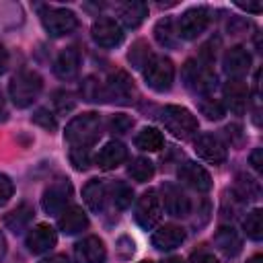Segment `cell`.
<instances>
[{"label": "cell", "mask_w": 263, "mask_h": 263, "mask_svg": "<svg viewBox=\"0 0 263 263\" xmlns=\"http://www.w3.org/2000/svg\"><path fill=\"white\" fill-rule=\"evenodd\" d=\"M195 152L199 158H203L205 162H212V164H222L228 156L226 144L214 134H201L195 140Z\"/></svg>", "instance_id": "cell-14"}, {"label": "cell", "mask_w": 263, "mask_h": 263, "mask_svg": "<svg viewBox=\"0 0 263 263\" xmlns=\"http://www.w3.org/2000/svg\"><path fill=\"white\" fill-rule=\"evenodd\" d=\"M125 160H127V148H125L121 142H115V140H113V142H107V144L99 150V154H97V158H95L97 166L103 168V171H111V168L123 164Z\"/></svg>", "instance_id": "cell-19"}, {"label": "cell", "mask_w": 263, "mask_h": 263, "mask_svg": "<svg viewBox=\"0 0 263 263\" xmlns=\"http://www.w3.org/2000/svg\"><path fill=\"white\" fill-rule=\"evenodd\" d=\"M247 263H263V257H261V255H253Z\"/></svg>", "instance_id": "cell-47"}, {"label": "cell", "mask_w": 263, "mask_h": 263, "mask_svg": "<svg viewBox=\"0 0 263 263\" xmlns=\"http://www.w3.org/2000/svg\"><path fill=\"white\" fill-rule=\"evenodd\" d=\"M134 218L136 222L144 228V230H152L160 218H162V203L158 197L156 189H148L146 193H142L136 201V210H134Z\"/></svg>", "instance_id": "cell-6"}, {"label": "cell", "mask_w": 263, "mask_h": 263, "mask_svg": "<svg viewBox=\"0 0 263 263\" xmlns=\"http://www.w3.org/2000/svg\"><path fill=\"white\" fill-rule=\"evenodd\" d=\"M103 88H105V101H113L119 105H132L136 101V86L127 76V72L123 70L111 74Z\"/></svg>", "instance_id": "cell-8"}, {"label": "cell", "mask_w": 263, "mask_h": 263, "mask_svg": "<svg viewBox=\"0 0 263 263\" xmlns=\"http://www.w3.org/2000/svg\"><path fill=\"white\" fill-rule=\"evenodd\" d=\"M132 125H134V119L127 117V115H123V113L113 115L111 121H109V127H111L113 134H125V132L132 129Z\"/></svg>", "instance_id": "cell-38"}, {"label": "cell", "mask_w": 263, "mask_h": 263, "mask_svg": "<svg viewBox=\"0 0 263 263\" xmlns=\"http://www.w3.org/2000/svg\"><path fill=\"white\" fill-rule=\"evenodd\" d=\"M6 68H8V51L0 45V74L6 72Z\"/></svg>", "instance_id": "cell-43"}, {"label": "cell", "mask_w": 263, "mask_h": 263, "mask_svg": "<svg viewBox=\"0 0 263 263\" xmlns=\"http://www.w3.org/2000/svg\"><path fill=\"white\" fill-rule=\"evenodd\" d=\"M154 53L150 51V45L146 43V41H136L134 43V47H132V51H129V62H132V66L134 68H138V70H144V66L150 62V58H152Z\"/></svg>", "instance_id": "cell-31"}, {"label": "cell", "mask_w": 263, "mask_h": 263, "mask_svg": "<svg viewBox=\"0 0 263 263\" xmlns=\"http://www.w3.org/2000/svg\"><path fill=\"white\" fill-rule=\"evenodd\" d=\"M160 121L162 125L175 136V138H181V140H189L197 134L199 129V123L195 119V115L185 109V107H179V105H166L162 109V115H160Z\"/></svg>", "instance_id": "cell-3"}, {"label": "cell", "mask_w": 263, "mask_h": 263, "mask_svg": "<svg viewBox=\"0 0 263 263\" xmlns=\"http://www.w3.org/2000/svg\"><path fill=\"white\" fill-rule=\"evenodd\" d=\"M214 245L226 257H236L242 249V238L232 226H220L214 234Z\"/></svg>", "instance_id": "cell-21"}, {"label": "cell", "mask_w": 263, "mask_h": 263, "mask_svg": "<svg viewBox=\"0 0 263 263\" xmlns=\"http://www.w3.org/2000/svg\"><path fill=\"white\" fill-rule=\"evenodd\" d=\"M90 33H92L95 43H99L101 47H115L123 41V29L111 16H99L92 23Z\"/></svg>", "instance_id": "cell-11"}, {"label": "cell", "mask_w": 263, "mask_h": 263, "mask_svg": "<svg viewBox=\"0 0 263 263\" xmlns=\"http://www.w3.org/2000/svg\"><path fill=\"white\" fill-rule=\"evenodd\" d=\"M33 220V210L27 205V203H21L16 210H12L10 214L4 216V224L6 228H10L12 232H23L27 230V226L31 224Z\"/></svg>", "instance_id": "cell-26"}, {"label": "cell", "mask_w": 263, "mask_h": 263, "mask_svg": "<svg viewBox=\"0 0 263 263\" xmlns=\"http://www.w3.org/2000/svg\"><path fill=\"white\" fill-rule=\"evenodd\" d=\"M80 92H82V99L84 101H90V103H99V101H105V88L99 84L97 78L88 76L82 86H80Z\"/></svg>", "instance_id": "cell-33"}, {"label": "cell", "mask_w": 263, "mask_h": 263, "mask_svg": "<svg viewBox=\"0 0 263 263\" xmlns=\"http://www.w3.org/2000/svg\"><path fill=\"white\" fill-rule=\"evenodd\" d=\"M41 23L45 27V31L51 35V37H62V35H68L70 31L76 29L78 25V18L72 10H66V8H45L41 10Z\"/></svg>", "instance_id": "cell-9"}, {"label": "cell", "mask_w": 263, "mask_h": 263, "mask_svg": "<svg viewBox=\"0 0 263 263\" xmlns=\"http://www.w3.org/2000/svg\"><path fill=\"white\" fill-rule=\"evenodd\" d=\"M140 263H152V261H140Z\"/></svg>", "instance_id": "cell-50"}, {"label": "cell", "mask_w": 263, "mask_h": 263, "mask_svg": "<svg viewBox=\"0 0 263 263\" xmlns=\"http://www.w3.org/2000/svg\"><path fill=\"white\" fill-rule=\"evenodd\" d=\"M33 121H35V123H39L41 127L49 129V132H53V129L58 127V121H55V117H53L49 111H45V109H37V111L33 113Z\"/></svg>", "instance_id": "cell-39"}, {"label": "cell", "mask_w": 263, "mask_h": 263, "mask_svg": "<svg viewBox=\"0 0 263 263\" xmlns=\"http://www.w3.org/2000/svg\"><path fill=\"white\" fill-rule=\"evenodd\" d=\"M55 242H58V234L49 224H37L27 234V247L35 255L49 251L51 247H55Z\"/></svg>", "instance_id": "cell-17"}, {"label": "cell", "mask_w": 263, "mask_h": 263, "mask_svg": "<svg viewBox=\"0 0 263 263\" xmlns=\"http://www.w3.org/2000/svg\"><path fill=\"white\" fill-rule=\"evenodd\" d=\"M162 144H164V138H162V134H160L158 129H154V127H144V129L136 136V146H138L140 150L156 152V150L162 148Z\"/></svg>", "instance_id": "cell-28"}, {"label": "cell", "mask_w": 263, "mask_h": 263, "mask_svg": "<svg viewBox=\"0 0 263 263\" xmlns=\"http://www.w3.org/2000/svg\"><path fill=\"white\" fill-rule=\"evenodd\" d=\"M70 162L74 164V168L84 171L90 166L92 158H90V148H70Z\"/></svg>", "instance_id": "cell-36"}, {"label": "cell", "mask_w": 263, "mask_h": 263, "mask_svg": "<svg viewBox=\"0 0 263 263\" xmlns=\"http://www.w3.org/2000/svg\"><path fill=\"white\" fill-rule=\"evenodd\" d=\"M210 25V10L205 6L189 8L181 14V18L175 23L179 39H197Z\"/></svg>", "instance_id": "cell-7"}, {"label": "cell", "mask_w": 263, "mask_h": 263, "mask_svg": "<svg viewBox=\"0 0 263 263\" xmlns=\"http://www.w3.org/2000/svg\"><path fill=\"white\" fill-rule=\"evenodd\" d=\"M185 86L191 88L197 95H210L216 86V72L212 70V64L201 60H187L181 72Z\"/></svg>", "instance_id": "cell-4"}, {"label": "cell", "mask_w": 263, "mask_h": 263, "mask_svg": "<svg viewBox=\"0 0 263 263\" xmlns=\"http://www.w3.org/2000/svg\"><path fill=\"white\" fill-rule=\"evenodd\" d=\"M261 154H263V150H261V148H255V150H253V154H251V164H253V168H255L257 173H261V171H263Z\"/></svg>", "instance_id": "cell-42"}, {"label": "cell", "mask_w": 263, "mask_h": 263, "mask_svg": "<svg viewBox=\"0 0 263 263\" xmlns=\"http://www.w3.org/2000/svg\"><path fill=\"white\" fill-rule=\"evenodd\" d=\"M144 78L146 84L156 90V92H164L171 88L173 78H175V66L168 58L164 55H152L150 62L144 66Z\"/></svg>", "instance_id": "cell-5"}, {"label": "cell", "mask_w": 263, "mask_h": 263, "mask_svg": "<svg viewBox=\"0 0 263 263\" xmlns=\"http://www.w3.org/2000/svg\"><path fill=\"white\" fill-rule=\"evenodd\" d=\"M185 240V230L177 224H164L152 232V245L158 251H173Z\"/></svg>", "instance_id": "cell-18"}, {"label": "cell", "mask_w": 263, "mask_h": 263, "mask_svg": "<svg viewBox=\"0 0 263 263\" xmlns=\"http://www.w3.org/2000/svg\"><path fill=\"white\" fill-rule=\"evenodd\" d=\"M39 263H70V261H68L66 255H51V257H47V259H43Z\"/></svg>", "instance_id": "cell-45"}, {"label": "cell", "mask_w": 263, "mask_h": 263, "mask_svg": "<svg viewBox=\"0 0 263 263\" xmlns=\"http://www.w3.org/2000/svg\"><path fill=\"white\" fill-rule=\"evenodd\" d=\"M43 88V80L37 72L33 70H18L12 78H10V84H8V92H10V99L16 107H29L41 92Z\"/></svg>", "instance_id": "cell-2"}, {"label": "cell", "mask_w": 263, "mask_h": 263, "mask_svg": "<svg viewBox=\"0 0 263 263\" xmlns=\"http://www.w3.org/2000/svg\"><path fill=\"white\" fill-rule=\"evenodd\" d=\"M234 193L240 201H253L259 197L261 189H259V183L247 175H238L236 177V185H234Z\"/></svg>", "instance_id": "cell-29"}, {"label": "cell", "mask_w": 263, "mask_h": 263, "mask_svg": "<svg viewBox=\"0 0 263 263\" xmlns=\"http://www.w3.org/2000/svg\"><path fill=\"white\" fill-rule=\"evenodd\" d=\"M53 105L58 107L60 113H68V111H72L76 107V101L68 90H58L53 95Z\"/></svg>", "instance_id": "cell-37"}, {"label": "cell", "mask_w": 263, "mask_h": 263, "mask_svg": "<svg viewBox=\"0 0 263 263\" xmlns=\"http://www.w3.org/2000/svg\"><path fill=\"white\" fill-rule=\"evenodd\" d=\"M154 37L160 45L164 47H177L179 43V35H177V27H175V21L173 18H162L156 23L154 27Z\"/></svg>", "instance_id": "cell-27"}, {"label": "cell", "mask_w": 263, "mask_h": 263, "mask_svg": "<svg viewBox=\"0 0 263 263\" xmlns=\"http://www.w3.org/2000/svg\"><path fill=\"white\" fill-rule=\"evenodd\" d=\"M12 193H14V185H12V181H10L4 173H0V205L8 203L10 197H12Z\"/></svg>", "instance_id": "cell-40"}, {"label": "cell", "mask_w": 263, "mask_h": 263, "mask_svg": "<svg viewBox=\"0 0 263 263\" xmlns=\"http://www.w3.org/2000/svg\"><path fill=\"white\" fill-rule=\"evenodd\" d=\"M58 226H60V230L66 232V234H76V232H82V230L88 226V218H86V214H84L82 208H78V205H68V208L60 214Z\"/></svg>", "instance_id": "cell-22"}, {"label": "cell", "mask_w": 263, "mask_h": 263, "mask_svg": "<svg viewBox=\"0 0 263 263\" xmlns=\"http://www.w3.org/2000/svg\"><path fill=\"white\" fill-rule=\"evenodd\" d=\"M82 197H84V203L88 205V210L92 212H101L105 208V201H107V187L101 179H90L84 189H82Z\"/></svg>", "instance_id": "cell-25"}, {"label": "cell", "mask_w": 263, "mask_h": 263, "mask_svg": "<svg viewBox=\"0 0 263 263\" xmlns=\"http://www.w3.org/2000/svg\"><path fill=\"white\" fill-rule=\"evenodd\" d=\"M242 226H245L247 236H251L253 240H261V236H263V212L253 210L251 214H247Z\"/></svg>", "instance_id": "cell-32"}, {"label": "cell", "mask_w": 263, "mask_h": 263, "mask_svg": "<svg viewBox=\"0 0 263 263\" xmlns=\"http://www.w3.org/2000/svg\"><path fill=\"white\" fill-rule=\"evenodd\" d=\"M117 14L127 29H136L148 16V6L144 2H125V4H119Z\"/></svg>", "instance_id": "cell-24"}, {"label": "cell", "mask_w": 263, "mask_h": 263, "mask_svg": "<svg viewBox=\"0 0 263 263\" xmlns=\"http://www.w3.org/2000/svg\"><path fill=\"white\" fill-rule=\"evenodd\" d=\"M160 191H162L160 203H162V208H164V212H166L168 216L183 218V216L189 214L191 201H189V197L181 191V187H177V185H173V183H164V185L160 187Z\"/></svg>", "instance_id": "cell-12"}, {"label": "cell", "mask_w": 263, "mask_h": 263, "mask_svg": "<svg viewBox=\"0 0 263 263\" xmlns=\"http://www.w3.org/2000/svg\"><path fill=\"white\" fill-rule=\"evenodd\" d=\"M199 111L208 117V119H222L226 113V107L222 101L212 99V97H203L199 99Z\"/></svg>", "instance_id": "cell-35"}, {"label": "cell", "mask_w": 263, "mask_h": 263, "mask_svg": "<svg viewBox=\"0 0 263 263\" xmlns=\"http://www.w3.org/2000/svg\"><path fill=\"white\" fill-rule=\"evenodd\" d=\"M0 115H4V99H2V92H0Z\"/></svg>", "instance_id": "cell-49"}, {"label": "cell", "mask_w": 263, "mask_h": 263, "mask_svg": "<svg viewBox=\"0 0 263 263\" xmlns=\"http://www.w3.org/2000/svg\"><path fill=\"white\" fill-rule=\"evenodd\" d=\"M162 263H183V261H181L179 257H171V259H164Z\"/></svg>", "instance_id": "cell-48"}, {"label": "cell", "mask_w": 263, "mask_h": 263, "mask_svg": "<svg viewBox=\"0 0 263 263\" xmlns=\"http://www.w3.org/2000/svg\"><path fill=\"white\" fill-rule=\"evenodd\" d=\"M177 177H179V181L183 185H187V187H191L195 191H201L203 193V191H210L212 189V177H210V173L201 164H197V162H191V160L183 162L179 166V171H177Z\"/></svg>", "instance_id": "cell-13"}, {"label": "cell", "mask_w": 263, "mask_h": 263, "mask_svg": "<svg viewBox=\"0 0 263 263\" xmlns=\"http://www.w3.org/2000/svg\"><path fill=\"white\" fill-rule=\"evenodd\" d=\"M107 257V249L99 236H84L74 247L76 263H103Z\"/></svg>", "instance_id": "cell-15"}, {"label": "cell", "mask_w": 263, "mask_h": 263, "mask_svg": "<svg viewBox=\"0 0 263 263\" xmlns=\"http://www.w3.org/2000/svg\"><path fill=\"white\" fill-rule=\"evenodd\" d=\"M111 193H113V203H115L119 210H125V208L132 203V199H134V189H132L127 183H123V181L113 183Z\"/></svg>", "instance_id": "cell-34"}, {"label": "cell", "mask_w": 263, "mask_h": 263, "mask_svg": "<svg viewBox=\"0 0 263 263\" xmlns=\"http://www.w3.org/2000/svg\"><path fill=\"white\" fill-rule=\"evenodd\" d=\"M189 263H218V259L214 257V253L201 249V251H197L189 257Z\"/></svg>", "instance_id": "cell-41"}, {"label": "cell", "mask_w": 263, "mask_h": 263, "mask_svg": "<svg viewBox=\"0 0 263 263\" xmlns=\"http://www.w3.org/2000/svg\"><path fill=\"white\" fill-rule=\"evenodd\" d=\"M78 68H80V53L76 47H68L64 49L55 62H53V72L62 78V80H70L78 74Z\"/></svg>", "instance_id": "cell-23"}, {"label": "cell", "mask_w": 263, "mask_h": 263, "mask_svg": "<svg viewBox=\"0 0 263 263\" xmlns=\"http://www.w3.org/2000/svg\"><path fill=\"white\" fill-rule=\"evenodd\" d=\"M101 136V117L95 111L74 117L66 125V140L72 148H90Z\"/></svg>", "instance_id": "cell-1"}, {"label": "cell", "mask_w": 263, "mask_h": 263, "mask_svg": "<svg viewBox=\"0 0 263 263\" xmlns=\"http://www.w3.org/2000/svg\"><path fill=\"white\" fill-rule=\"evenodd\" d=\"M72 195V185L68 179H58L53 181L45 191H43V197H41V205L47 214L51 216H60L66 208H68V199Z\"/></svg>", "instance_id": "cell-10"}, {"label": "cell", "mask_w": 263, "mask_h": 263, "mask_svg": "<svg viewBox=\"0 0 263 263\" xmlns=\"http://www.w3.org/2000/svg\"><path fill=\"white\" fill-rule=\"evenodd\" d=\"M4 253H6V242H4V236L0 234V261H2V257H4Z\"/></svg>", "instance_id": "cell-46"}, {"label": "cell", "mask_w": 263, "mask_h": 263, "mask_svg": "<svg viewBox=\"0 0 263 263\" xmlns=\"http://www.w3.org/2000/svg\"><path fill=\"white\" fill-rule=\"evenodd\" d=\"M127 173H129V177H132L134 181L146 183L148 179L154 177V164H152L148 158H136V160L129 164Z\"/></svg>", "instance_id": "cell-30"}, {"label": "cell", "mask_w": 263, "mask_h": 263, "mask_svg": "<svg viewBox=\"0 0 263 263\" xmlns=\"http://www.w3.org/2000/svg\"><path fill=\"white\" fill-rule=\"evenodd\" d=\"M222 66H224V72L230 76V78H242L249 70H251V53L236 45V47H230L226 53H224V60H222Z\"/></svg>", "instance_id": "cell-16"}, {"label": "cell", "mask_w": 263, "mask_h": 263, "mask_svg": "<svg viewBox=\"0 0 263 263\" xmlns=\"http://www.w3.org/2000/svg\"><path fill=\"white\" fill-rule=\"evenodd\" d=\"M247 97H249V86L242 78H230L226 82L224 99L232 113H242L247 109Z\"/></svg>", "instance_id": "cell-20"}, {"label": "cell", "mask_w": 263, "mask_h": 263, "mask_svg": "<svg viewBox=\"0 0 263 263\" xmlns=\"http://www.w3.org/2000/svg\"><path fill=\"white\" fill-rule=\"evenodd\" d=\"M238 8H242V10H247V12H261V8H263V4L261 2H255V4H238Z\"/></svg>", "instance_id": "cell-44"}]
</instances>
